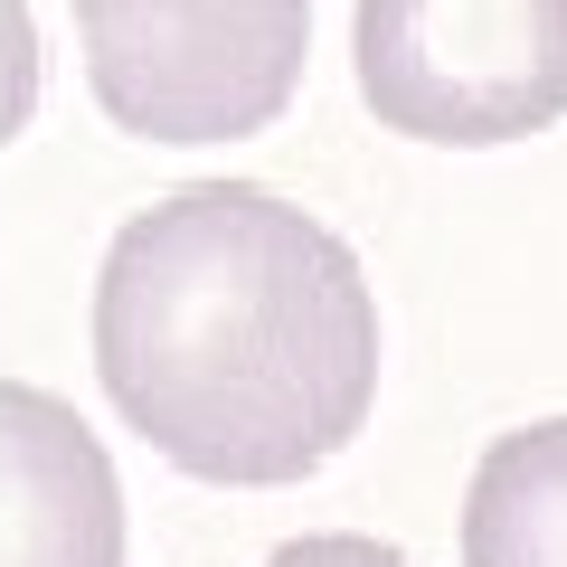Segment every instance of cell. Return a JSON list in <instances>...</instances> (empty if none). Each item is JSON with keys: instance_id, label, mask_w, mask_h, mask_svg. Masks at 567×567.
Wrapping results in <instances>:
<instances>
[{"instance_id": "obj_3", "label": "cell", "mask_w": 567, "mask_h": 567, "mask_svg": "<svg viewBox=\"0 0 567 567\" xmlns=\"http://www.w3.org/2000/svg\"><path fill=\"white\" fill-rule=\"evenodd\" d=\"M360 104L406 142L492 152L567 114V0H360Z\"/></svg>"}, {"instance_id": "obj_2", "label": "cell", "mask_w": 567, "mask_h": 567, "mask_svg": "<svg viewBox=\"0 0 567 567\" xmlns=\"http://www.w3.org/2000/svg\"><path fill=\"white\" fill-rule=\"evenodd\" d=\"M76 48L133 142H246L303 85L312 0H76Z\"/></svg>"}, {"instance_id": "obj_4", "label": "cell", "mask_w": 567, "mask_h": 567, "mask_svg": "<svg viewBox=\"0 0 567 567\" xmlns=\"http://www.w3.org/2000/svg\"><path fill=\"white\" fill-rule=\"evenodd\" d=\"M0 425H10V492H20L10 567H123V483L85 435V416L39 379H10Z\"/></svg>"}, {"instance_id": "obj_6", "label": "cell", "mask_w": 567, "mask_h": 567, "mask_svg": "<svg viewBox=\"0 0 567 567\" xmlns=\"http://www.w3.org/2000/svg\"><path fill=\"white\" fill-rule=\"evenodd\" d=\"M265 567H416V558H406V548H388V539H360V529H312V539L275 548Z\"/></svg>"}, {"instance_id": "obj_5", "label": "cell", "mask_w": 567, "mask_h": 567, "mask_svg": "<svg viewBox=\"0 0 567 567\" xmlns=\"http://www.w3.org/2000/svg\"><path fill=\"white\" fill-rule=\"evenodd\" d=\"M464 567H567V416L492 435L464 492Z\"/></svg>"}, {"instance_id": "obj_1", "label": "cell", "mask_w": 567, "mask_h": 567, "mask_svg": "<svg viewBox=\"0 0 567 567\" xmlns=\"http://www.w3.org/2000/svg\"><path fill=\"white\" fill-rule=\"evenodd\" d=\"M95 379L189 483L322 473L379 398V303L322 218L256 181L142 208L95 275Z\"/></svg>"}]
</instances>
